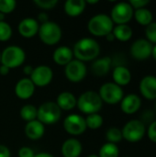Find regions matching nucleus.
I'll list each match as a JSON object with an SVG mask.
<instances>
[{"mask_svg":"<svg viewBox=\"0 0 156 157\" xmlns=\"http://www.w3.org/2000/svg\"><path fill=\"white\" fill-rule=\"evenodd\" d=\"M99 52L100 46L98 42L92 38H83L77 40L73 49L75 59L83 63L97 59Z\"/></svg>","mask_w":156,"mask_h":157,"instance_id":"nucleus-1","label":"nucleus"},{"mask_svg":"<svg viewBox=\"0 0 156 157\" xmlns=\"http://www.w3.org/2000/svg\"><path fill=\"white\" fill-rule=\"evenodd\" d=\"M114 23L107 14H97L92 17L87 23L88 31L97 37H106L112 32Z\"/></svg>","mask_w":156,"mask_h":157,"instance_id":"nucleus-2","label":"nucleus"},{"mask_svg":"<svg viewBox=\"0 0 156 157\" xmlns=\"http://www.w3.org/2000/svg\"><path fill=\"white\" fill-rule=\"evenodd\" d=\"M76 106L82 113L90 115L99 112L102 109L103 101L98 93L95 91H86L80 95L77 99Z\"/></svg>","mask_w":156,"mask_h":157,"instance_id":"nucleus-3","label":"nucleus"},{"mask_svg":"<svg viewBox=\"0 0 156 157\" xmlns=\"http://www.w3.org/2000/svg\"><path fill=\"white\" fill-rule=\"evenodd\" d=\"M26 59L25 51L15 45L8 46L1 52V64L9 69H14L21 66Z\"/></svg>","mask_w":156,"mask_h":157,"instance_id":"nucleus-4","label":"nucleus"},{"mask_svg":"<svg viewBox=\"0 0 156 157\" xmlns=\"http://www.w3.org/2000/svg\"><path fill=\"white\" fill-rule=\"evenodd\" d=\"M38 34L40 40L44 44L48 46H52L57 44L61 40L63 33L61 27L57 23L49 20L40 25Z\"/></svg>","mask_w":156,"mask_h":157,"instance_id":"nucleus-5","label":"nucleus"},{"mask_svg":"<svg viewBox=\"0 0 156 157\" xmlns=\"http://www.w3.org/2000/svg\"><path fill=\"white\" fill-rule=\"evenodd\" d=\"M62 116V110L55 102L47 101L42 103L38 109L37 120L43 125H51L56 123Z\"/></svg>","mask_w":156,"mask_h":157,"instance_id":"nucleus-6","label":"nucleus"},{"mask_svg":"<svg viewBox=\"0 0 156 157\" xmlns=\"http://www.w3.org/2000/svg\"><path fill=\"white\" fill-rule=\"evenodd\" d=\"M98 95L103 102L108 105H116L120 103L124 98V92L122 88L115 83H106L99 88Z\"/></svg>","mask_w":156,"mask_h":157,"instance_id":"nucleus-7","label":"nucleus"},{"mask_svg":"<svg viewBox=\"0 0 156 157\" xmlns=\"http://www.w3.org/2000/svg\"><path fill=\"white\" fill-rule=\"evenodd\" d=\"M121 132L123 139L127 142L138 143L144 137L146 128L143 121L139 120H131L124 125Z\"/></svg>","mask_w":156,"mask_h":157,"instance_id":"nucleus-8","label":"nucleus"},{"mask_svg":"<svg viewBox=\"0 0 156 157\" xmlns=\"http://www.w3.org/2000/svg\"><path fill=\"white\" fill-rule=\"evenodd\" d=\"M133 14V8L130 3L120 2L112 7L109 17L113 23H116L117 25H123L127 24L132 18Z\"/></svg>","mask_w":156,"mask_h":157,"instance_id":"nucleus-9","label":"nucleus"},{"mask_svg":"<svg viewBox=\"0 0 156 157\" xmlns=\"http://www.w3.org/2000/svg\"><path fill=\"white\" fill-rule=\"evenodd\" d=\"M87 68L85 63L76 59L72 60L64 68V75L66 78L72 83H79L86 77Z\"/></svg>","mask_w":156,"mask_h":157,"instance_id":"nucleus-10","label":"nucleus"},{"mask_svg":"<svg viewBox=\"0 0 156 157\" xmlns=\"http://www.w3.org/2000/svg\"><path fill=\"white\" fill-rule=\"evenodd\" d=\"M63 128L67 133L74 136L83 134L87 129L85 118L78 114L68 115L63 121Z\"/></svg>","mask_w":156,"mask_h":157,"instance_id":"nucleus-11","label":"nucleus"},{"mask_svg":"<svg viewBox=\"0 0 156 157\" xmlns=\"http://www.w3.org/2000/svg\"><path fill=\"white\" fill-rule=\"evenodd\" d=\"M53 78L52 69L48 65H39L35 67L30 75V80L35 86L43 87L48 86Z\"/></svg>","mask_w":156,"mask_h":157,"instance_id":"nucleus-12","label":"nucleus"},{"mask_svg":"<svg viewBox=\"0 0 156 157\" xmlns=\"http://www.w3.org/2000/svg\"><path fill=\"white\" fill-rule=\"evenodd\" d=\"M153 44L145 39L135 40L131 46V54L137 61H143L152 55Z\"/></svg>","mask_w":156,"mask_h":157,"instance_id":"nucleus-13","label":"nucleus"},{"mask_svg":"<svg viewBox=\"0 0 156 157\" xmlns=\"http://www.w3.org/2000/svg\"><path fill=\"white\" fill-rule=\"evenodd\" d=\"M40 24L37 19L33 17H26L23 18L17 27L19 34L26 39H30L36 36L39 32Z\"/></svg>","mask_w":156,"mask_h":157,"instance_id":"nucleus-14","label":"nucleus"},{"mask_svg":"<svg viewBox=\"0 0 156 157\" xmlns=\"http://www.w3.org/2000/svg\"><path fill=\"white\" fill-rule=\"evenodd\" d=\"M34 92L35 85L32 83L30 78H21L15 86V94L18 98L22 100H27L33 96Z\"/></svg>","mask_w":156,"mask_h":157,"instance_id":"nucleus-15","label":"nucleus"},{"mask_svg":"<svg viewBox=\"0 0 156 157\" xmlns=\"http://www.w3.org/2000/svg\"><path fill=\"white\" fill-rule=\"evenodd\" d=\"M142 105V100L140 97L136 94H129L122 98L120 101V109L122 112L128 115L136 113Z\"/></svg>","mask_w":156,"mask_h":157,"instance_id":"nucleus-16","label":"nucleus"},{"mask_svg":"<svg viewBox=\"0 0 156 157\" xmlns=\"http://www.w3.org/2000/svg\"><path fill=\"white\" fill-rule=\"evenodd\" d=\"M141 94L149 100L156 99V77L146 75L140 82Z\"/></svg>","mask_w":156,"mask_h":157,"instance_id":"nucleus-17","label":"nucleus"},{"mask_svg":"<svg viewBox=\"0 0 156 157\" xmlns=\"http://www.w3.org/2000/svg\"><path fill=\"white\" fill-rule=\"evenodd\" d=\"M83 151V145L80 141L70 138L62 145V154L63 157H79Z\"/></svg>","mask_w":156,"mask_h":157,"instance_id":"nucleus-18","label":"nucleus"},{"mask_svg":"<svg viewBox=\"0 0 156 157\" xmlns=\"http://www.w3.org/2000/svg\"><path fill=\"white\" fill-rule=\"evenodd\" d=\"M111 58L108 56H105L97 60H95L91 65V72L96 76H105L109 72L111 68Z\"/></svg>","mask_w":156,"mask_h":157,"instance_id":"nucleus-19","label":"nucleus"},{"mask_svg":"<svg viewBox=\"0 0 156 157\" xmlns=\"http://www.w3.org/2000/svg\"><path fill=\"white\" fill-rule=\"evenodd\" d=\"M44 132H45V127L38 120L27 122L25 126V134L30 140L36 141L40 139L44 135Z\"/></svg>","mask_w":156,"mask_h":157,"instance_id":"nucleus-20","label":"nucleus"},{"mask_svg":"<svg viewBox=\"0 0 156 157\" xmlns=\"http://www.w3.org/2000/svg\"><path fill=\"white\" fill-rule=\"evenodd\" d=\"M52 59L55 63L65 66L72 60H74L73 50L67 46H60L54 51L52 54Z\"/></svg>","mask_w":156,"mask_h":157,"instance_id":"nucleus-21","label":"nucleus"},{"mask_svg":"<svg viewBox=\"0 0 156 157\" xmlns=\"http://www.w3.org/2000/svg\"><path fill=\"white\" fill-rule=\"evenodd\" d=\"M112 78L114 83L121 87L130 84L131 80V73L127 67L119 65L114 68L112 73Z\"/></svg>","mask_w":156,"mask_h":157,"instance_id":"nucleus-22","label":"nucleus"},{"mask_svg":"<svg viewBox=\"0 0 156 157\" xmlns=\"http://www.w3.org/2000/svg\"><path fill=\"white\" fill-rule=\"evenodd\" d=\"M86 6V3L85 0H67L64 3L63 9L67 16L75 17L85 11Z\"/></svg>","mask_w":156,"mask_h":157,"instance_id":"nucleus-23","label":"nucleus"},{"mask_svg":"<svg viewBox=\"0 0 156 157\" xmlns=\"http://www.w3.org/2000/svg\"><path fill=\"white\" fill-rule=\"evenodd\" d=\"M57 106L61 110H71L73 109L77 103V99L74 95L71 92H62L58 95L56 102Z\"/></svg>","mask_w":156,"mask_h":157,"instance_id":"nucleus-24","label":"nucleus"},{"mask_svg":"<svg viewBox=\"0 0 156 157\" xmlns=\"http://www.w3.org/2000/svg\"><path fill=\"white\" fill-rule=\"evenodd\" d=\"M112 33L115 39L119 40L120 41H128L131 39L133 31L128 24H123L117 25L116 27H114Z\"/></svg>","mask_w":156,"mask_h":157,"instance_id":"nucleus-25","label":"nucleus"},{"mask_svg":"<svg viewBox=\"0 0 156 157\" xmlns=\"http://www.w3.org/2000/svg\"><path fill=\"white\" fill-rule=\"evenodd\" d=\"M133 16H134L135 19L137 20V22L142 26L146 27L150 23L153 22V13L146 7L136 9Z\"/></svg>","mask_w":156,"mask_h":157,"instance_id":"nucleus-26","label":"nucleus"},{"mask_svg":"<svg viewBox=\"0 0 156 157\" xmlns=\"http://www.w3.org/2000/svg\"><path fill=\"white\" fill-rule=\"evenodd\" d=\"M19 114H20V117L23 121L29 122V121L37 120L38 109L33 105L28 104V105H25L21 108Z\"/></svg>","mask_w":156,"mask_h":157,"instance_id":"nucleus-27","label":"nucleus"},{"mask_svg":"<svg viewBox=\"0 0 156 157\" xmlns=\"http://www.w3.org/2000/svg\"><path fill=\"white\" fill-rule=\"evenodd\" d=\"M120 155V150L117 144L107 143L103 144L99 150V157H119Z\"/></svg>","mask_w":156,"mask_h":157,"instance_id":"nucleus-28","label":"nucleus"},{"mask_svg":"<svg viewBox=\"0 0 156 157\" xmlns=\"http://www.w3.org/2000/svg\"><path fill=\"white\" fill-rule=\"evenodd\" d=\"M85 120H86V127L91 129V130L99 129L103 125V122H104V120H103L102 116L100 114H98V113L87 115V117Z\"/></svg>","mask_w":156,"mask_h":157,"instance_id":"nucleus-29","label":"nucleus"},{"mask_svg":"<svg viewBox=\"0 0 156 157\" xmlns=\"http://www.w3.org/2000/svg\"><path fill=\"white\" fill-rule=\"evenodd\" d=\"M106 138L108 140V143H111L114 144L120 143L123 139L121 130L115 128V127L108 129L106 132Z\"/></svg>","mask_w":156,"mask_h":157,"instance_id":"nucleus-30","label":"nucleus"},{"mask_svg":"<svg viewBox=\"0 0 156 157\" xmlns=\"http://www.w3.org/2000/svg\"><path fill=\"white\" fill-rule=\"evenodd\" d=\"M12 36L11 26L4 21H0V41H6Z\"/></svg>","mask_w":156,"mask_h":157,"instance_id":"nucleus-31","label":"nucleus"},{"mask_svg":"<svg viewBox=\"0 0 156 157\" xmlns=\"http://www.w3.org/2000/svg\"><path fill=\"white\" fill-rule=\"evenodd\" d=\"M17 2L15 0H0V13L9 14L15 10Z\"/></svg>","mask_w":156,"mask_h":157,"instance_id":"nucleus-32","label":"nucleus"},{"mask_svg":"<svg viewBox=\"0 0 156 157\" xmlns=\"http://www.w3.org/2000/svg\"><path fill=\"white\" fill-rule=\"evenodd\" d=\"M34 4L43 9V10H50L55 7V6L58 4L57 0H34Z\"/></svg>","mask_w":156,"mask_h":157,"instance_id":"nucleus-33","label":"nucleus"},{"mask_svg":"<svg viewBox=\"0 0 156 157\" xmlns=\"http://www.w3.org/2000/svg\"><path fill=\"white\" fill-rule=\"evenodd\" d=\"M145 35L148 41L151 43H156V22H152L146 26Z\"/></svg>","mask_w":156,"mask_h":157,"instance_id":"nucleus-34","label":"nucleus"},{"mask_svg":"<svg viewBox=\"0 0 156 157\" xmlns=\"http://www.w3.org/2000/svg\"><path fill=\"white\" fill-rule=\"evenodd\" d=\"M147 135L153 143L156 144V121H153L150 124L148 131H147Z\"/></svg>","mask_w":156,"mask_h":157,"instance_id":"nucleus-35","label":"nucleus"},{"mask_svg":"<svg viewBox=\"0 0 156 157\" xmlns=\"http://www.w3.org/2000/svg\"><path fill=\"white\" fill-rule=\"evenodd\" d=\"M129 3H130V5L132 6V8L140 9V8L145 7V6L150 3V1H149V0H131V1H130Z\"/></svg>","mask_w":156,"mask_h":157,"instance_id":"nucleus-36","label":"nucleus"},{"mask_svg":"<svg viewBox=\"0 0 156 157\" xmlns=\"http://www.w3.org/2000/svg\"><path fill=\"white\" fill-rule=\"evenodd\" d=\"M35 154L32 149L27 146H23L18 150V157H34Z\"/></svg>","mask_w":156,"mask_h":157,"instance_id":"nucleus-37","label":"nucleus"},{"mask_svg":"<svg viewBox=\"0 0 156 157\" xmlns=\"http://www.w3.org/2000/svg\"><path fill=\"white\" fill-rule=\"evenodd\" d=\"M0 157H11V153L8 147L0 144Z\"/></svg>","mask_w":156,"mask_h":157,"instance_id":"nucleus-38","label":"nucleus"},{"mask_svg":"<svg viewBox=\"0 0 156 157\" xmlns=\"http://www.w3.org/2000/svg\"><path fill=\"white\" fill-rule=\"evenodd\" d=\"M38 21H40L41 24L44 23V22L49 21L47 14H46V13H40V14L39 15V17H38Z\"/></svg>","mask_w":156,"mask_h":157,"instance_id":"nucleus-39","label":"nucleus"},{"mask_svg":"<svg viewBox=\"0 0 156 157\" xmlns=\"http://www.w3.org/2000/svg\"><path fill=\"white\" fill-rule=\"evenodd\" d=\"M9 71H10V69L7 68L6 66H5L3 64L0 65V75H8Z\"/></svg>","mask_w":156,"mask_h":157,"instance_id":"nucleus-40","label":"nucleus"},{"mask_svg":"<svg viewBox=\"0 0 156 157\" xmlns=\"http://www.w3.org/2000/svg\"><path fill=\"white\" fill-rule=\"evenodd\" d=\"M33 69H34V68H32L30 65H27V66H25V67L23 68V72H24V74H25V75H29V76H30V75L32 74Z\"/></svg>","mask_w":156,"mask_h":157,"instance_id":"nucleus-41","label":"nucleus"},{"mask_svg":"<svg viewBox=\"0 0 156 157\" xmlns=\"http://www.w3.org/2000/svg\"><path fill=\"white\" fill-rule=\"evenodd\" d=\"M34 157H53L52 155L49 154V153H39V154H36Z\"/></svg>","mask_w":156,"mask_h":157,"instance_id":"nucleus-42","label":"nucleus"},{"mask_svg":"<svg viewBox=\"0 0 156 157\" xmlns=\"http://www.w3.org/2000/svg\"><path fill=\"white\" fill-rule=\"evenodd\" d=\"M106 39H107L108 41H113V40H115V37H114L113 33L111 32V33H109L108 35H107V36H106Z\"/></svg>","mask_w":156,"mask_h":157,"instance_id":"nucleus-43","label":"nucleus"},{"mask_svg":"<svg viewBox=\"0 0 156 157\" xmlns=\"http://www.w3.org/2000/svg\"><path fill=\"white\" fill-rule=\"evenodd\" d=\"M152 56L154 57V59L156 61V44L154 46H153V51H152Z\"/></svg>","mask_w":156,"mask_h":157,"instance_id":"nucleus-44","label":"nucleus"},{"mask_svg":"<svg viewBox=\"0 0 156 157\" xmlns=\"http://www.w3.org/2000/svg\"><path fill=\"white\" fill-rule=\"evenodd\" d=\"M86 4H97L98 3V0H88V1H86Z\"/></svg>","mask_w":156,"mask_h":157,"instance_id":"nucleus-45","label":"nucleus"},{"mask_svg":"<svg viewBox=\"0 0 156 157\" xmlns=\"http://www.w3.org/2000/svg\"><path fill=\"white\" fill-rule=\"evenodd\" d=\"M4 19H5V15L0 13V21H4Z\"/></svg>","mask_w":156,"mask_h":157,"instance_id":"nucleus-46","label":"nucleus"},{"mask_svg":"<svg viewBox=\"0 0 156 157\" xmlns=\"http://www.w3.org/2000/svg\"><path fill=\"white\" fill-rule=\"evenodd\" d=\"M87 157H99L97 155H88Z\"/></svg>","mask_w":156,"mask_h":157,"instance_id":"nucleus-47","label":"nucleus"},{"mask_svg":"<svg viewBox=\"0 0 156 157\" xmlns=\"http://www.w3.org/2000/svg\"><path fill=\"white\" fill-rule=\"evenodd\" d=\"M0 63H1V52H0Z\"/></svg>","mask_w":156,"mask_h":157,"instance_id":"nucleus-48","label":"nucleus"},{"mask_svg":"<svg viewBox=\"0 0 156 157\" xmlns=\"http://www.w3.org/2000/svg\"><path fill=\"white\" fill-rule=\"evenodd\" d=\"M155 109H156V105H155Z\"/></svg>","mask_w":156,"mask_h":157,"instance_id":"nucleus-49","label":"nucleus"}]
</instances>
